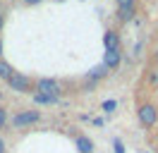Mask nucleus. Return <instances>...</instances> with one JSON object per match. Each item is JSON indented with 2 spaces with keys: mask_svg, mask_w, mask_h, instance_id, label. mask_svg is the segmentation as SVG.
Returning a JSON list of instances; mask_svg holds the SVG:
<instances>
[{
  "mask_svg": "<svg viewBox=\"0 0 158 153\" xmlns=\"http://www.w3.org/2000/svg\"><path fill=\"white\" fill-rule=\"evenodd\" d=\"M146 84L151 86V89H158V69H156V67L146 72Z\"/></svg>",
  "mask_w": 158,
  "mask_h": 153,
  "instance_id": "12",
  "label": "nucleus"
},
{
  "mask_svg": "<svg viewBox=\"0 0 158 153\" xmlns=\"http://www.w3.org/2000/svg\"><path fill=\"white\" fill-rule=\"evenodd\" d=\"M113 148H115V153H125V143H122V139H113Z\"/></svg>",
  "mask_w": 158,
  "mask_h": 153,
  "instance_id": "14",
  "label": "nucleus"
},
{
  "mask_svg": "<svg viewBox=\"0 0 158 153\" xmlns=\"http://www.w3.org/2000/svg\"><path fill=\"white\" fill-rule=\"evenodd\" d=\"M103 46H106V50H120V36H118V31L108 29V31L103 34Z\"/></svg>",
  "mask_w": 158,
  "mask_h": 153,
  "instance_id": "7",
  "label": "nucleus"
},
{
  "mask_svg": "<svg viewBox=\"0 0 158 153\" xmlns=\"http://www.w3.org/2000/svg\"><path fill=\"white\" fill-rule=\"evenodd\" d=\"M153 57H156V62H158V50H156V55H153Z\"/></svg>",
  "mask_w": 158,
  "mask_h": 153,
  "instance_id": "21",
  "label": "nucleus"
},
{
  "mask_svg": "<svg viewBox=\"0 0 158 153\" xmlns=\"http://www.w3.org/2000/svg\"><path fill=\"white\" fill-rule=\"evenodd\" d=\"M34 103L36 105H55L58 98H50V96H43V93H34Z\"/></svg>",
  "mask_w": 158,
  "mask_h": 153,
  "instance_id": "11",
  "label": "nucleus"
},
{
  "mask_svg": "<svg viewBox=\"0 0 158 153\" xmlns=\"http://www.w3.org/2000/svg\"><path fill=\"white\" fill-rule=\"evenodd\" d=\"M74 146L79 148V153H94V141H91L89 136H84V134H77Z\"/></svg>",
  "mask_w": 158,
  "mask_h": 153,
  "instance_id": "8",
  "label": "nucleus"
},
{
  "mask_svg": "<svg viewBox=\"0 0 158 153\" xmlns=\"http://www.w3.org/2000/svg\"><path fill=\"white\" fill-rule=\"evenodd\" d=\"M58 2H62V0H58Z\"/></svg>",
  "mask_w": 158,
  "mask_h": 153,
  "instance_id": "24",
  "label": "nucleus"
},
{
  "mask_svg": "<svg viewBox=\"0 0 158 153\" xmlns=\"http://www.w3.org/2000/svg\"><path fill=\"white\" fill-rule=\"evenodd\" d=\"M118 2V19L125 24V22H132V17L137 14V0H115Z\"/></svg>",
  "mask_w": 158,
  "mask_h": 153,
  "instance_id": "4",
  "label": "nucleus"
},
{
  "mask_svg": "<svg viewBox=\"0 0 158 153\" xmlns=\"http://www.w3.org/2000/svg\"><path fill=\"white\" fill-rule=\"evenodd\" d=\"M101 108H103V113L113 115L115 110H118V101H113V98H108V101H103V103H101Z\"/></svg>",
  "mask_w": 158,
  "mask_h": 153,
  "instance_id": "13",
  "label": "nucleus"
},
{
  "mask_svg": "<svg viewBox=\"0 0 158 153\" xmlns=\"http://www.w3.org/2000/svg\"><path fill=\"white\" fill-rule=\"evenodd\" d=\"M122 62V50H106L103 53V65L108 67L110 72H115Z\"/></svg>",
  "mask_w": 158,
  "mask_h": 153,
  "instance_id": "6",
  "label": "nucleus"
},
{
  "mask_svg": "<svg viewBox=\"0 0 158 153\" xmlns=\"http://www.w3.org/2000/svg\"><path fill=\"white\" fill-rule=\"evenodd\" d=\"M137 117H139V122H141V127H146V129L156 127V122H158V105L151 103V101L141 103L139 110H137Z\"/></svg>",
  "mask_w": 158,
  "mask_h": 153,
  "instance_id": "1",
  "label": "nucleus"
},
{
  "mask_svg": "<svg viewBox=\"0 0 158 153\" xmlns=\"http://www.w3.org/2000/svg\"><path fill=\"white\" fill-rule=\"evenodd\" d=\"M108 67L103 65V62H101V65H96V67H91L89 69V74H86V79H91V81H98V79H103V76H108Z\"/></svg>",
  "mask_w": 158,
  "mask_h": 153,
  "instance_id": "9",
  "label": "nucleus"
},
{
  "mask_svg": "<svg viewBox=\"0 0 158 153\" xmlns=\"http://www.w3.org/2000/svg\"><path fill=\"white\" fill-rule=\"evenodd\" d=\"M2 27H5V14L0 12V31H2Z\"/></svg>",
  "mask_w": 158,
  "mask_h": 153,
  "instance_id": "19",
  "label": "nucleus"
},
{
  "mask_svg": "<svg viewBox=\"0 0 158 153\" xmlns=\"http://www.w3.org/2000/svg\"><path fill=\"white\" fill-rule=\"evenodd\" d=\"M60 91H62L60 81L50 79V76H41L34 84V93H43V96H50V98H60Z\"/></svg>",
  "mask_w": 158,
  "mask_h": 153,
  "instance_id": "2",
  "label": "nucleus"
},
{
  "mask_svg": "<svg viewBox=\"0 0 158 153\" xmlns=\"http://www.w3.org/2000/svg\"><path fill=\"white\" fill-rule=\"evenodd\" d=\"M0 98H2V93H0Z\"/></svg>",
  "mask_w": 158,
  "mask_h": 153,
  "instance_id": "23",
  "label": "nucleus"
},
{
  "mask_svg": "<svg viewBox=\"0 0 158 153\" xmlns=\"http://www.w3.org/2000/svg\"><path fill=\"white\" fill-rule=\"evenodd\" d=\"M0 12H2V2H0Z\"/></svg>",
  "mask_w": 158,
  "mask_h": 153,
  "instance_id": "22",
  "label": "nucleus"
},
{
  "mask_svg": "<svg viewBox=\"0 0 158 153\" xmlns=\"http://www.w3.org/2000/svg\"><path fill=\"white\" fill-rule=\"evenodd\" d=\"M94 127H103V120H101V117H94Z\"/></svg>",
  "mask_w": 158,
  "mask_h": 153,
  "instance_id": "17",
  "label": "nucleus"
},
{
  "mask_svg": "<svg viewBox=\"0 0 158 153\" xmlns=\"http://www.w3.org/2000/svg\"><path fill=\"white\" fill-rule=\"evenodd\" d=\"M7 86H10L12 91H17V93H29L31 89H34L31 79L27 74H19V72H15V74H12V79L7 81Z\"/></svg>",
  "mask_w": 158,
  "mask_h": 153,
  "instance_id": "5",
  "label": "nucleus"
},
{
  "mask_svg": "<svg viewBox=\"0 0 158 153\" xmlns=\"http://www.w3.org/2000/svg\"><path fill=\"white\" fill-rule=\"evenodd\" d=\"M7 120H10V117H7V108H2V105H0V129L7 124Z\"/></svg>",
  "mask_w": 158,
  "mask_h": 153,
  "instance_id": "15",
  "label": "nucleus"
},
{
  "mask_svg": "<svg viewBox=\"0 0 158 153\" xmlns=\"http://www.w3.org/2000/svg\"><path fill=\"white\" fill-rule=\"evenodd\" d=\"M24 5H29V7H34V5H39V2H43V0H22Z\"/></svg>",
  "mask_w": 158,
  "mask_h": 153,
  "instance_id": "16",
  "label": "nucleus"
},
{
  "mask_svg": "<svg viewBox=\"0 0 158 153\" xmlns=\"http://www.w3.org/2000/svg\"><path fill=\"white\" fill-rule=\"evenodd\" d=\"M5 151H7V148H5V139L0 136V153H5Z\"/></svg>",
  "mask_w": 158,
  "mask_h": 153,
  "instance_id": "18",
  "label": "nucleus"
},
{
  "mask_svg": "<svg viewBox=\"0 0 158 153\" xmlns=\"http://www.w3.org/2000/svg\"><path fill=\"white\" fill-rule=\"evenodd\" d=\"M41 120V113L39 110H22L12 117V127L15 129H22V127H29V124H36Z\"/></svg>",
  "mask_w": 158,
  "mask_h": 153,
  "instance_id": "3",
  "label": "nucleus"
},
{
  "mask_svg": "<svg viewBox=\"0 0 158 153\" xmlns=\"http://www.w3.org/2000/svg\"><path fill=\"white\" fill-rule=\"evenodd\" d=\"M2 50H5V46H2V38H0V60H2Z\"/></svg>",
  "mask_w": 158,
  "mask_h": 153,
  "instance_id": "20",
  "label": "nucleus"
},
{
  "mask_svg": "<svg viewBox=\"0 0 158 153\" xmlns=\"http://www.w3.org/2000/svg\"><path fill=\"white\" fill-rule=\"evenodd\" d=\"M12 74H15V67L10 62H5V60H0V79H5V81H10Z\"/></svg>",
  "mask_w": 158,
  "mask_h": 153,
  "instance_id": "10",
  "label": "nucleus"
}]
</instances>
